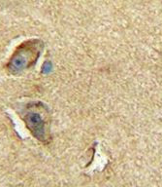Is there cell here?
I'll list each match as a JSON object with an SVG mask.
<instances>
[{
	"label": "cell",
	"instance_id": "7a4b0ae2",
	"mask_svg": "<svg viewBox=\"0 0 162 187\" xmlns=\"http://www.w3.org/2000/svg\"><path fill=\"white\" fill-rule=\"evenodd\" d=\"M25 119L26 126L29 129L34 136L37 137L39 140H46V129H45V123H44L42 117L37 112L30 111L24 117Z\"/></svg>",
	"mask_w": 162,
	"mask_h": 187
},
{
	"label": "cell",
	"instance_id": "6da1fadb",
	"mask_svg": "<svg viewBox=\"0 0 162 187\" xmlns=\"http://www.w3.org/2000/svg\"><path fill=\"white\" fill-rule=\"evenodd\" d=\"M42 49V43L38 40H30L23 43L12 56L8 63V69L16 73L32 65L40 56Z\"/></svg>",
	"mask_w": 162,
	"mask_h": 187
},
{
	"label": "cell",
	"instance_id": "3957f363",
	"mask_svg": "<svg viewBox=\"0 0 162 187\" xmlns=\"http://www.w3.org/2000/svg\"><path fill=\"white\" fill-rule=\"evenodd\" d=\"M52 69V65H51V62H47L45 65H44L43 66V72H45V73H48V72H50Z\"/></svg>",
	"mask_w": 162,
	"mask_h": 187
}]
</instances>
